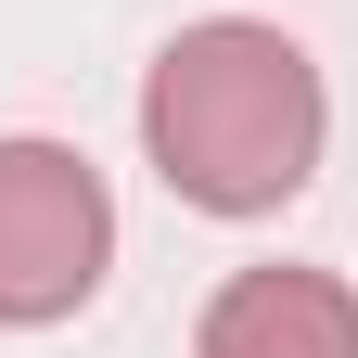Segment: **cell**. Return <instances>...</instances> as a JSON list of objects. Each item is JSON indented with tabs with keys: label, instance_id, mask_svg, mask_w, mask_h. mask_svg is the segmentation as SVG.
Segmentation results:
<instances>
[{
	"label": "cell",
	"instance_id": "obj_1",
	"mask_svg": "<svg viewBox=\"0 0 358 358\" xmlns=\"http://www.w3.org/2000/svg\"><path fill=\"white\" fill-rule=\"evenodd\" d=\"M320 64L294 52L282 26H256V13H205V26H179L154 77H141V154L179 205H205V217H268V205H294L307 192V166H320Z\"/></svg>",
	"mask_w": 358,
	"mask_h": 358
},
{
	"label": "cell",
	"instance_id": "obj_2",
	"mask_svg": "<svg viewBox=\"0 0 358 358\" xmlns=\"http://www.w3.org/2000/svg\"><path fill=\"white\" fill-rule=\"evenodd\" d=\"M103 256H115V205L90 154L64 141H0V320L38 333V320H77L103 294Z\"/></svg>",
	"mask_w": 358,
	"mask_h": 358
},
{
	"label": "cell",
	"instance_id": "obj_3",
	"mask_svg": "<svg viewBox=\"0 0 358 358\" xmlns=\"http://www.w3.org/2000/svg\"><path fill=\"white\" fill-rule=\"evenodd\" d=\"M192 358H358V294L333 268H243L217 282Z\"/></svg>",
	"mask_w": 358,
	"mask_h": 358
}]
</instances>
